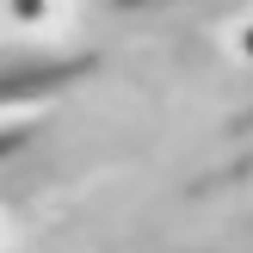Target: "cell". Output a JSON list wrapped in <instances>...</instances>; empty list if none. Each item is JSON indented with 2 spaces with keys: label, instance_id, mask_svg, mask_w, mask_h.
<instances>
[{
  "label": "cell",
  "instance_id": "obj_4",
  "mask_svg": "<svg viewBox=\"0 0 253 253\" xmlns=\"http://www.w3.org/2000/svg\"><path fill=\"white\" fill-rule=\"evenodd\" d=\"M0 37H12V25H6V6H0Z\"/></svg>",
  "mask_w": 253,
  "mask_h": 253
},
{
  "label": "cell",
  "instance_id": "obj_1",
  "mask_svg": "<svg viewBox=\"0 0 253 253\" xmlns=\"http://www.w3.org/2000/svg\"><path fill=\"white\" fill-rule=\"evenodd\" d=\"M6 6V25L19 37H31V31H56L62 19L74 12V0H0Z\"/></svg>",
  "mask_w": 253,
  "mask_h": 253
},
{
  "label": "cell",
  "instance_id": "obj_3",
  "mask_svg": "<svg viewBox=\"0 0 253 253\" xmlns=\"http://www.w3.org/2000/svg\"><path fill=\"white\" fill-rule=\"evenodd\" d=\"M12 247H19V222L0 210V253H12Z\"/></svg>",
  "mask_w": 253,
  "mask_h": 253
},
{
  "label": "cell",
  "instance_id": "obj_2",
  "mask_svg": "<svg viewBox=\"0 0 253 253\" xmlns=\"http://www.w3.org/2000/svg\"><path fill=\"white\" fill-rule=\"evenodd\" d=\"M222 49H229L235 62H247V68H253V12H247V19H235V25H222Z\"/></svg>",
  "mask_w": 253,
  "mask_h": 253
}]
</instances>
